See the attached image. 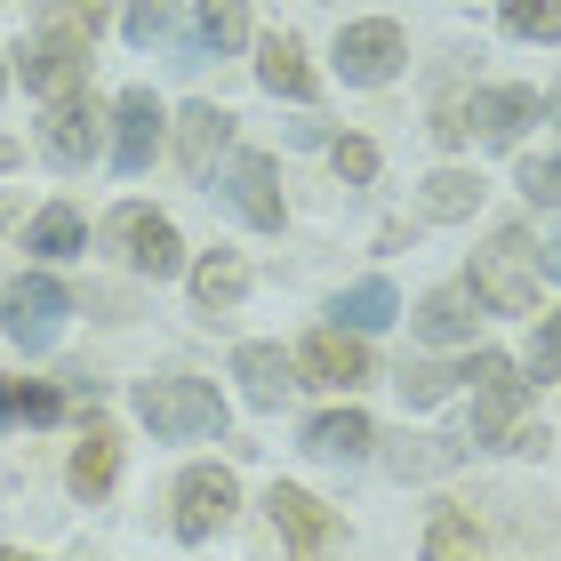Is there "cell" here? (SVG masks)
I'll return each mask as SVG.
<instances>
[{"mask_svg": "<svg viewBox=\"0 0 561 561\" xmlns=\"http://www.w3.org/2000/svg\"><path fill=\"white\" fill-rule=\"evenodd\" d=\"M473 289H433L425 305H417V329H425V337L433 345H457V337H473Z\"/></svg>", "mask_w": 561, "mask_h": 561, "instance_id": "23", "label": "cell"}, {"mask_svg": "<svg viewBox=\"0 0 561 561\" xmlns=\"http://www.w3.org/2000/svg\"><path fill=\"white\" fill-rule=\"evenodd\" d=\"M41 145H48V161H57V169H89V161H96V105H89V96H65V105H48Z\"/></svg>", "mask_w": 561, "mask_h": 561, "instance_id": "13", "label": "cell"}, {"mask_svg": "<svg viewBox=\"0 0 561 561\" xmlns=\"http://www.w3.org/2000/svg\"><path fill=\"white\" fill-rule=\"evenodd\" d=\"M225 193H233V209L257 225V233H280V185H273V161H265V152H233Z\"/></svg>", "mask_w": 561, "mask_h": 561, "instance_id": "12", "label": "cell"}, {"mask_svg": "<svg viewBox=\"0 0 561 561\" xmlns=\"http://www.w3.org/2000/svg\"><path fill=\"white\" fill-rule=\"evenodd\" d=\"M369 442H377V425H369L362 410H329V417L305 425V449H313V457H337V466L369 457Z\"/></svg>", "mask_w": 561, "mask_h": 561, "instance_id": "19", "label": "cell"}, {"mask_svg": "<svg viewBox=\"0 0 561 561\" xmlns=\"http://www.w3.org/2000/svg\"><path fill=\"white\" fill-rule=\"evenodd\" d=\"M241 41H249V9H241V0H193V33H185L193 65L201 57H233Z\"/></svg>", "mask_w": 561, "mask_h": 561, "instance_id": "17", "label": "cell"}, {"mask_svg": "<svg viewBox=\"0 0 561 561\" xmlns=\"http://www.w3.org/2000/svg\"><path fill=\"white\" fill-rule=\"evenodd\" d=\"M81 241H89V225L72 217L65 201H57V209H41L33 233H24V249H33V257H48V265H57V257H81Z\"/></svg>", "mask_w": 561, "mask_h": 561, "instance_id": "24", "label": "cell"}, {"mask_svg": "<svg viewBox=\"0 0 561 561\" xmlns=\"http://www.w3.org/2000/svg\"><path fill=\"white\" fill-rule=\"evenodd\" d=\"M113 473H121V433H113L105 417H89V433H81V449H72V473H65V481H72V497L96 505V497L113 490Z\"/></svg>", "mask_w": 561, "mask_h": 561, "instance_id": "16", "label": "cell"}, {"mask_svg": "<svg viewBox=\"0 0 561 561\" xmlns=\"http://www.w3.org/2000/svg\"><path fill=\"white\" fill-rule=\"evenodd\" d=\"M297 369H305V386H329V393H353V386H369V345H362V329H313L297 353Z\"/></svg>", "mask_w": 561, "mask_h": 561, "instance_id": "8", "label": "cell"}, {"mask_svg": "<svg viewBox=\"0 0 561 561\" xmlns=\"http://www.w3.org/2000/svg\"><path fill=\"white\" fill-rule=\"evenodd\" d=\"M401 57H410V48H401L393 16H369V24H345V33H337V72L353 89H386L401 72Z\"/></svg>", "mask_w": 561, "mask_h": 561, "instance_id": "5", "label": "cell"}, {"mask_svg": "<svg viewBox=\"0 0 561 561\" xmlns=\"http://www.w3.org/2000/svg\"><path fill=\"white\" fill-rule=\"evenodd\" d=\"M257 81H265L273 96H289V105H313V65H305V48H297L289 33H273V41L257 48Z\"/></svg>", "mask_w": 561, "mask_h": 561, "instance_id": "18", "label": "cell"}, {"mask_svg": "<svg viewBox=\"0 0 561 561\" xmlns=\"http://www.w3.org/2000/svg\"><path fill=\"white\" fill-rule=\"evenodd\" d=\"M481 193H490V185H481L473 169H433V176H425V193H417V209H425L433 225H457V217H473V209H481Z\"/></svg>", "mask_w": 561, "mask_h": 561, "instance_id": "21", "label": "cell"}, {"mask_svg": "<svg viewBox=\"0 0 561 561\" xmlns=\"http://www.w3.org/2000/svg\"><path fill=\"white\" fill-rule=\"evenodd\" d=\"M457 386H466V362H457V369H442V362H401V401H410V410H433V401H442V393H457Z\"/></svg>", "mask_w": 561, "mask_h": 561, "instance_id": "27", "label": "cell"}, {"mask_svg": "<svg viewBox=\"0 0 561 561\" xmlns=\"http://www.w3.org/2000/svg\"><path fill=\"white\" fill-rule=\"evenodd\" d=\"M0 89H9V65H0Z\"/></svg>", "mask_w": 561, "mask_h": 561, "instance_id": "38", "label": "cell"}, {"mask_svg": "<svg viewBox=\"0 0 561 561\" xmlns=\"http://www.w3.org/2000/svg\"><path fill=\"white\" fill-rule=\"evenodd\" d=\"M169 9L176 0H129V9H121V33H129V48H152L169 33Z\"/></svg>", "mask_w": 561, "mask_h": 561, "instance_id": "30", "label": "cell"}, {"mask_svg": "<svg viewBox=\"0 0 561 561\" xmlns=\"http://www.w3.org/2000/svg\"><path fill=\"white\" fill-rule=\"evenodd\" d=\"M538 249H529L522 225H505V233L473 257V297L490 305V313H538Z\"/></svg>", "mask_w": 561, "mask_h": 561, "instance_id": "3", "label": "cell"}, {"mask_svg": "<svg viewBox=\"0 0 561 561\" xmlns=\"http://www.w3.org/2000/svg\"><path fill=\"white\" fill-rule=\"evenodd\" d=\"M233 505H241V481L233 473H225V466H193L185 481H176V538H185V546L217 538Z\"/></svg>", "mask_w": 561, "mask_h": 561, "instance_id": "6", "label": "cell"}, {"mask_svg": "<svg viewBox=\"0 0 561 561\" xmlns=\"http://www.w3.org/2000/svg\"><path fill=\"white\" fill-rule=\"evenodd\" d=\"M225 145H233V113L225 105H185L176 113V161H185V176H209Z\"/></svg>", "mask_w": 561, "mask_h": 561, "instance_id": "14", "label": "cell"}, {"mask_svg": "<svg viewBox=\"0 0 561 561\" xmlns=\"http://www.w3.org/2000/svg\"><path fill=\"white\" fill-rule=\"evenodd\" d=\"M265 514H273V529H280V546H297V553H321L329 538H337V514H329L321 497L289 490V481H273V490H265Z\"/></svg>", "mask_w": 561, "mask_h": 561, "instance_id": "11", "label": "cell"}, {"mask_svg": "<svg viewBox=\"0 0 561 561\" xmlns=\"http://www.w3.org/2000/svg\"><path fill=\"white\" fill-rule=\"evenodd\" d=\"M137 417L152 425V442H209V433H225V401L209 377H145Z\"/></svg>", "mask_w": 561, "mask_h": 561, "instance_id": "2", "label": "cell"}, {"mask_svg": "<svg viewBox=\"0 0 561 561\" xmlns=\"http://www.w3.org/2000/svg\"><path fill=\"white\" fill-rule=\"evenodd\" d=\"M161 105H152V89H129L113 105V161H121V176H145L152 169V152H161Z\"/></svg>", "mask_w": 561, "mask_h": 561, "instance_id": "10", "label": "cell"}, {"mask_svg": "<svg viewBox=\"0 0 561 561\" xmlns=\"http://www.w3.org/2000/svg\"><path fill=\"white\" fill-rule=\"evenodd\" d=\"M473 546H481V529L466 514H442V522L425 529V553H473Z\"/></svg>", "mask_w": 561, "mask_h": 561, "instance_id": "32", "label": "cell"}, {"mask_svg": "<svg viewBox=\"0 0 561 561\" xmlns=\"http://www.w3.org/2000/svg\"><path fill=\"white\" fill-rule=\"evenodd\" d=\"M65 313H72V289H65V280H48V273H24V280L0 289V329H9L24 353H41L48 337H57Z\"/></svg>", "mask_w": 561, "mask_h": 561, "instance_id": "4", "label": "cell"}, {"mask_svg": "<svg viewBox=\"0 0 561 561\" xmlns=\"http://www.w3.org/2000/svg\"><path fill=\"white\" fill-rule=\"evenodd\" d=\"M522 201L529 209H561V152H546V161H522Z\"/></svg>", "mask_w": 561, "mask_h": 561, "instance_id": "29", "label": "cell"}, {"mask_svg": "<svg viewBox=\"0 0 561 561\" xmlns=\"http://www.w3.org/2000/svg\"><path fill=\"white\" fill-rule=\"evenodd\" d=\"M241 297H249V265L241 257H225V249H217V257L193 265V305H201V313H233Z\"/></svg>", "mask_w": 561, "mask_h": 561, "instance_id": "22", "label": "cell"}, {"mask_svg": "<svg viewBox=\"0 0 561 561\" xmlns=\"http://www.w3.org/2000/svg\"><path fill=\"white\" fill-rule=\"evenodd\" d=\"M81 81H89V41L81 33H41L33 48H24V89L33 96H48V105H65V96H81Z\"/></svg>", "mask_w": 561, "mask_h": 561, "instance_id": "7", "label": "cell"}, {"mask_svg": "<svg viewBox=\"0 0 561 561\" xmlns=\"http://www.w3.org/2000/svg\"><path fill=\"white\" fill-rule=\"evenodd\" d=\"M393 313H401V297L386 289V280H362V289H345V297H337V321H345V329H362V337H369V329H386Z\"/></svg>", "mask_w": 561, "mask_h": 561, "instance_id": "25", "label": "cell"}, {"mask_svg": "<svg viewBox=\"0 0 561 561\" xmlns=\"http://www.w3.org/2000/svg\"><path fill=\"white\" fill-rule=\"evenodd\" d=\"M233 377H241V393L257 401V410H280V401L305 386L297 362H289L280 345H241V353H233Z\"/></svg>", "mask_w": 561, "mask_h": 561, "instance_id": "15", "label": "cell"}, {"mask_svg": "<svg viewBox=\"0 0 561 561\" xmlns=\"http://www.w3.org/2000/svg\"><path fill=\"white\" fill-rule=\"evenodd\" d=\"M553 121H561V89H553Z\"/></svg>", "mask_w": 561, "mask_h": 561, "instance_id": "37", "label": "cell"}, {"mask_svg": "<svg viewBox=\"0 0 561 561\" xmlns=\"http://www.w3.org/2000/svg\"><path fill=\"white\" fill-rule=\"evenodd\" d=\"M329 161H337V176L369 185V176H377V145H369V137H337V145H329Z\"/></svg>", "mask_w": 561, "mask_h": 561, "instance_id": "31", "label": "cell"}, {"mask_svg": "<svg viewBox=\"0 0 561 561\" xmlns=\"http://www.w3.org/2000/svg\"><path fill=\"white\" fill-rule=\"evenodd\" d=\"M105 9H113V0H65V33H81V41H96V24H105Z\"/></svg>", "mask_w": 561, "mask_h": 561, "instance_id": "34", "label": "cell"}, {"mask_svg": "<svg viewBox=\"0 0 561 561\" xmlns=\"http://www.w3.org/2000/svg\"><path fill=\"white\" fill-rule=\"evenodd\" d=\"M433 137H442V145H466V113L442 105V113H433Z\"/></svg>", "mask_w": 561, "mask_h": 561, "instance_id": "35", "label": "cell"}, {"mask_svg": "<svg viewBox=\"0 0 561 561\" xmlns=\"http://www.w3.org/2000/svg\"><path fill=\"white\" fill-rule=\"evenodd\" d=\"M65 401L48 393V386H33V377H0V417H24V425H48Z\"/></svg>", "mask_w": 561, "mask_h": 561, "instance_id": "28", "label": "cell"}, {"mask_svg": "<svg viewBox=\"0 0 561 561\" xmlns=\"http://www.w3.org/2000/svg\"><path fill=\"white\" fill-rule=\"evenodd\" d=\"M473 121H481V137H490V145H514L529 121H538V89H481L473 96Z\"/></svg>", "mask_w": 561, "mask_h": 561, "instance_id": "20", "label": "cell"}, {"mask_svg": "<svg viewBox=\"0 0 561 561\" xmlns=\"http://www.w3.org/2000/svg\"><path fill=\"white\" fill-rule=\"evenodd\" d=\"M466 386L481 393L466 442H481V449H538V442H546V425H529V377L505 362V353H473V362H466Z\"/></svg>", "mask_w": 561, "mask_h": 561, "instance_id": "1", "label": "cell"}, {"mask_svg": "<svg viewBox=\"0 0 561 561\" xmlns=\"http://www.w3.org/2000/svg\"><path fill=\"white\" fill-rule=\"evenodd\" d=\"M113 241H121V257H129L137 273H152V280H169L176 265H185V249H176V225L169 217H152V209H113Z\"/></svg>", "mask_w": 561, "mask_h": 561, "instance_id": "9", "label": "cell"}, {"mask_svg": "<svg viewBox=\"0 0 561 561\" xmlns=\"http://www.w3.org/2000/svg\"><path fill=\"white\" fill-rule=\"evenodd\" d=\"M529 377H538V386H546V377H561V313H546V321H538V345H529Z\"/></svg>", "mask_w": 561, "mask_h": 561, "instance_id": "33", "label": "cell"}, {"mask_svg": "<svg viewBox=\"0 0 561 561\" xmlns=\"http://www.w3.org/2000/svg\"><path fill=\"white\" fill-rule=\"evenodd\" d=\"M497 24L514 41H561V0H497Z\"/></svg>", "mask_w": 561, "mask_h": 561, "instance_id": "26", "label": "cell"}, {"mask_svg": "<svg viewBox=\"0 0 561 561\" xmlns=\"http://www.w3.org/2000/svg\"><path fill=\"white\" fill-rule=\"evenodd\" d=\"M538 265H546V273H553V280H561V233H553V241H546V257H538Z\"/></svg>", "mask_w": 561, "mask_h": 561, "instance_id": "36", "label": "cell"}]
</instances>
